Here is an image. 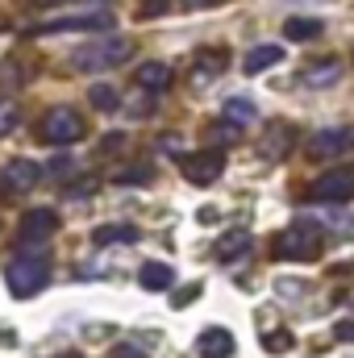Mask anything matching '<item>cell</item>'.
Instances as JSON below:
<instances>
[{"mask_svg": "<svg viewBox=\"0 0 354 358\" xmlns=\"http://www.w3.org/2000/svg\"><path fill=\"white\" fill-rule=\"evenodd\" d=\"M275 259H283V263H313V259H321V250H325V238H321V229L317 225H304V221H296V225H288L279 238H275Z\"/></svg>", "mask_w": 354, "mask_h": 358, "instance_id": "cell-1", "label": "cell"}, {"mask_svg": "<svg viewBox=\"0 0 354 358\" xmlns=\"http://www.w3.org/2000/svg\"><path fill=\"white\" fill-rule=\"evenodd\" d=\"M46 279H50V263H46L42 255H17V259H8V267H4V283H8V292H13L17 300L38 296V292L46 287Z\"/></svg>", "mask_w": 354, "mask_h": 358, "instance_id": "cell-2", "label": "cell"}, {"mask_svg": "<svg viewBox=\"0 0 354 358\" xmlns=\"http://www.w3.org/2000/svg\"><path fill=\"white\" fill-rule=\"evenodd\" d=\"M129 55H134L129 38H104V42L80 46V50L71 55V67H76V71H113V67L129 63Z\"/></svg>", "mask_w": 354, "mask_h": 358, "instance_id": "cell-3", "label": "cell"}, {"mask_svg": "<svg viewBox=\"0 0 354 358\" xmlns=\"http://www.w3.org/2000/svg\"><path fill=\"white\" fill-rule=\"evenodd\" d=\"M38 138L46 146H71L84 138V117L76 108H50L42 121H38Z\"/></svg>", "mask_w": 354, "mask_h": 358, "instance_id": "cell-4", "label": "cell"}, {"mask_svg": "<svg viewBox=\"0 0 354 358\" xmlns=\"http://www.w3.org/2000/svg\"><path fill=\"white\" fill-rule=\"evenodd\" d=\"M313 204H346L354 196V167H338V171H325L309 183L304 192Z\"/></svg>", "mask_w": 354, "mask_h": 358, "instance_id": "cell-5", "label": "cell"}, {"mask_svg": "<svg viewBox=\"0 0 354 358\" xmlns=\"http://www.w3.org/2000/svg\"><path fill=\"white\" fill-rule=\"evenodd\" d=\"M179 171L187 183H196V187H208V183H217L221 171H225V155L217 150V146H208V150H196V155H179Z\"/></svg>", "mask_w": 354, "mask_h": 358, "instance_id": "cell-6", "label": "cell"}, {"mask_svg": "<svg viewBox=\"0 0 354 358\" xmlns=\"http://www.w3.org/2000/svg\"><path fill=\"white\" fill-rule=\"evenodd\" d=\"M354 150V125H338V129H317L309 138V159H338Z\"/></svg>", "mask_w": 354, "mask_h": 358, "instance_id": "cell-7", "label": "cell"}, {"mask_svg": "<svg viewBox=\"0 0 354 358\" xmlns=\"http://www.w3.org/2000/svg\"><path fill=\"white\" fill-rule=\"evenodd\" d=\"M108 25H113V13H76V17L46 21L38 34H104Z\"/></svg>", "mask_w": 354, "mask_h": 358, "instance_id": "cell-8", "label": "cell"}, {"mask_svg": "<svg viewBox=\"0 0 354 358\" xmlns=\"http://www.w3.org/2000/svg\"><path fill=\"white\" fill-rule=\"evenodd\" d=\"M55 229H59V213L55 208H29L21 217V225H17V238H21V246H34V242H46Z\"/></svg>", "mask_w": 354, "mask_h": 358, "instance_id": "cell-9", "label": "cell"}, {"mask_svg": "<svg viewBox=\"0 0 354 358\" xmlns=\"http://www.w3.org/2000/svg\"><path fill=\"white\" fill-rule=\"evenodd\" d=\"M38 179H42V167H38V163H29V159H13V163L0 167V192L17 196V192H29Z\"/></svg>", "mask_w": 354, "mask_h": 358, "instance_id": "cell-10", "label": "cell"}, {"mask_svg": "<svg viewBox=\"0 0 354 358\" xmlns=\"http://www.w3.org/2000/svg\"><path fill=\"white\" fill-rule=\"evenodd\" d=\"M338 80H342V59H317V63L300 67V84L304 88H330Z\"/></svg>", "mask_w": 354, "mask_h": 358, "instance_id": "cell-11", "label": "cell"}, {"mask_svg": "<svg viewBox=\"0 0 354 358\" xmlns=\"http://www.w3.org/2000/svg\"><path fill=\"white\" fill-rule=\"evenodd\" d=\"M196 350H200V358H229L234 355V334L221 329V325H213V329H204L196 338Z\"/></svg>", "mask_w": 354, "mask_h": 358, "instance_id": "cell-12", "label": "cell"}, {"mask_svg": "<svg viewBox=\"0 0 354 358\" xmlns=\"http://www.w3.org/2000/svg\"><path fill=\"white\" fill-rule=\"evenodd\" d=\"M134 80H138L142 92H163V88H171V67L167 63H142Z\"/></svg>", "mask_w": 354, "mask_h": 358, "instance_id": "cell-13", "label": "cell"}, {"mask_svg": "<svg viewBox=\"0 0 354 358\" xmlns=\"http://www.w3.org/2000/svg\"><path fill=\"white\" fill-rule=\"evenodd\" d=\"M275 63H283V46H255V50H246L242 71H246V76H259V71L275 67Z\"/></svg>", "mask_w": 354, "mask_h": 358, "instance_id": "cell-14", "label": "cell"}, {"mask_svg": "<svg viewBox=\"0 0 354 358\" xmlns=\"http://www.w3.org/2000/svg\"><path fill=\"white\" fill-rule=\"evenodd\" d=\"M250 250V234L246 229H234V234H225L221 242H217V259L221 263H234V259H242Z\"/></svg>", "mask_w": 354, "mask_h": 358, "instance_id": "cell-15", "label": "cell"}, {"mask_svg": "<svg viewBox=\"0 0 354 358\" xmlns=\"http://www.w3.org/2000/svg\"><path fill=\"white\" fill-rule=\"evenodd\" d=\"M283 38H292V42L321 38V21H317V17H288V21H283Z\"/></svg>", "mask_w": 354, "mask_h": 358, "instance_id": "cell-16", "label": "cell"}, {"mask_svg": "<svg viewBox=\"0 0 354 358\" xmlns=\"http://www.w3.org/2000/svg\"><path fill=\"white\" fill-rule=\"evenodd\" d=\"M225 67H229V55H225V50H208V55H200V59H196V80H200V84H208V80H217Z\"/></svg>", "mask_w": 354, "mask_h": 358, "instance_id": "cell-17", "label": "cell"}, {"mask_svg": "<svg viewBox=\"0 0 354 358\" xmlns=\"http://www.w3.org/2000/svg\"><path fill=\"white\" fill-rule=\"evenodd\" d=\"M221 117H229L234 125H242V129H246V125L259 117V108H255V100H246V96H229V100H225V108H221Z\"/></svg>", "mask_w": 354, "mask_h": 358, "instance_id": "cell-18", "label": "cell"}, {"mask_svg": "<svg viewBox=\"0 0 354 358\" xmlns=\"http://www.w3.org/2000/svg\"><path fill=\"white\" fill-rule=\"evenodd\" d=\"M96 246H125V242H138V229L134 225H100L92 234Z\"/></svg>", "mask_w": 354, "mask_h": 358, "instance_id": "cell-19", "label": "cell"}, {"mask_svg": "<svg viewBox=\"0 0 354 358\" xmlns=\"http://www.w3.org/2000/svg\"><path fill=\"white\" fill-rule=\"evenodd\" d=\"M176 283V271L167 267V263H146L142 267V287L146 292H167Z\"/></svg>", "mask_w": 354, "mask_h": 358, "instance_id": "cell-20", "label": "cell"}, {"mask_svg": "<svg viewBox=\"0 0 354 358\" xmlns=\"http://www.w3.org/2000/svg\"><path fill=\"white\" fill-rule=\"evenodd\" d=\"M204 138H208L213 146H229V142H238V138H242V125H234L229 117H221V121H213V125L204 129Z\"/></svg>", "mask_w": 354, "mask_h": 358, "instance_id": "cell-21", "label": "cell"}, {"mask_svg": "<svg viewBox=\"0 0 354 358\" xmlns=\"http://www.w3.org/2000/svg\"><path fill=\"white\" fill-rule=\"evenodd\" d=\"M88 100H92V108H100V113H113L117 108V92L108 88V84H96L88 92Z\"/></svg>", "mask_w": 354, "mask_h": 358, "instance_id": "cell-22", "label": "cell"}, {"mask_svg": "<svg viewBox=\"0 0 354 358\" xmlns=\"http://www.w3.org/2000/svg\"><path fill=\"white\" fill-rule=\"evenodd\" d=\"M263 350H267V355H288V350H292V334H288V329L267 334V338H263Z\"/></svg>", "mask_w": 354, "mask_h": 358, "instance_id": "cell-23", "label": "cell"}, {"mask_svg": "<svg viewBox=\"0 0 354 358\" xmlns=\"http://www.w3.org/2000/svg\"><path fill=\"white\" fill-rule=\"evenodd\" d=\"M283 142H292V129H288V125H275V138L267 134V155L283 159V155H288V146H283Z\"/></svg>", "mask_w": 354, "mask_h": 358, "instance_id": "cell-24", "label": "cell"}, {"mask_svg": "<svg viewBox=\"0 0 354 358\" xmlns=\"http://www.w3.org/2000/svg\"><path fill=\"white\" fill-rule=\"evenodd\" d=\"M17 121H21L17 104H13V100H0V138H4V134H13V129H17Z\"/></svg>", "mask_w": 354, "mask_h": 358, "instance_id": "cell-25", "label": "cell"}, {"mask_svg": "<svg viewBox=\"0 0 354 358\" xmlns=\"http://www.w3.org/2000/svg\"><path fill=\"white\" fill-rule=\"evenodd\" d=\"M167 8H171V0H138V17H146V21L150 17H163Z\"/></svg>", "mask_w": 354, "mask_h": 358, "instance_id": "cell-26", "label": "cell"}, {"mask_svg": "<svg viewBox=\"0 0 354 358\" xmlns=\"http://www.w3.org/2000/svg\"><path fill=\"white\" fill-rule=\"evenodd\" d=\"M117 183H150V167H125Z\"/></svg>", "mask_w": 354, "mask_h": 358, "instance_id": "cell-27", "label": "cell"}, {"mask_svg": "<svg viewBox=\"0 0 354 358\" xmlns=\"http://www.w3.org/2000/svg\"><path fill=\"white\" fill-rule=\"evenodd\" d=\"M334 338H338V342H354V317H346V321L334 325Z\"/></svg>", "mask_w": 354, "mask_h": 358, "instance_id": "cell-28", "label": "cell"}, {"mask_svg": "<svg viewBox=\"0 0 354 358\" xmlns=\"http://www.w3.org/2000/svg\"><path fill=\"white\" fill-rule=\"evenodd\" d=\"M108 358H146V355H142L138 346H113V355Z\"/></svg>", "mask_w": 354, "mask_h": 358, "instance_id": "cell-29", "label": "cell"}, {"mask_svg": "<svg viewBox=\"0 0 354 358\" xmlns=\"http://www.w3.org/2000/svg\"><path fill=\"white\" fill-rule=\"evenodd\" d=\"M196 296H200V283H192V287L176 292V304H187V300H196Z\"/></svg>", "mask_w": 354, "mask_h": 358, "instance_id": "cell-30", "label": "cell"}, {"mask_svg": "<svg viewBox=\"0 0 354 358\" xmlns=\"http://www.w3.org/2000/svg\"><path fill=\"white\" fill-rule=\"evenodd\" d=\"M100 146H104V150H121V146H125V134H108Z\"/></svg>", "mask_w": 354, "mask_h": 358, "instance_id": "cell-31", "label": "cell"}, {"mask_svg": "<svg viewBox=\"0 0 354 358\" xmlns=\"http://www.w3.org/2000/svg\"><path fill=\"white\" fill-rule=\"evenodd\" d=\"M217 217H221V213H217V208H200V213H196V221H200V225H213V221H217Z\"/></svg>", "mask_w": 354, "mask_h": 358, "instance_id": "cell-32", "label": "cell"}, {"mask_svg": "<svg viewBox=\"0 0 354 358\" xmlns=\"http://www.w3.org/2000/svg\"><path fill=\"white\" fill-rule=\"evenodd\" d=\"M187 8H213V4H221V0H183Z\"/></svg>", "mask_w": 354, "mask_h": 358, "instance_id": "cell-33", "label": "cell"}, {"mask_svg": "<svg viewBox=\"0 0 354 358\" xmlns=\"http://www.w3.org/2000/svg\"><path fill=\"white\" fill-rule=\"evenodd\" d=\"M34 4H42V8H50V4H63V0H34Z\"/></svg>", "mask_w": 354, "mask_h": 358, "instance_id": "cell-34", "label": "cell"}, {"mask_svg": "<svg viewBox=\"0 0 354 358\" xmlns=\"http://www.w3.org/2000/svg\"><path fill=\"white\" fill-rule=\"evenodd\" d=\"M59 358H84V355H59Z\"/></svg>", "mask_w": 354, "mask_h": 358, "instance_id": "cell-35", "label": "cell"}]
</instances>
